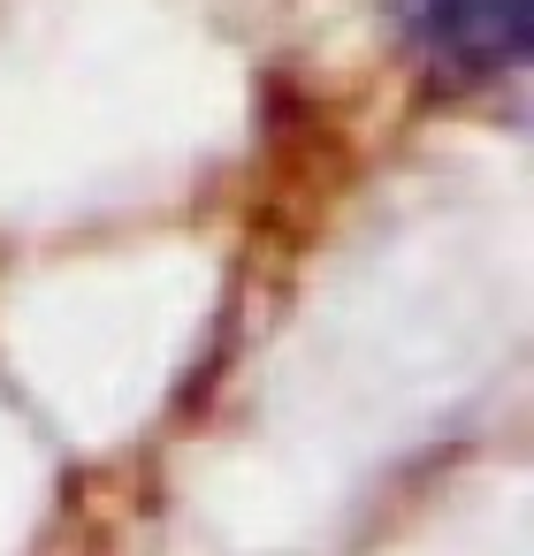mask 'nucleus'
Segmentation results:
<instances>
[{
  "mask_svg": "<svg viewBox=\"0 0 534 556\" xmlns=\"http://www.w3.org/2000/svg\"><path fill=\"white\" fill-rule=\"evenodd\" d=\"M412 24H420V54L450 85H481L526 62L534 0H412Z\"/></svg>",
  "mask_w": 534,
  "mask_h": 556,
  "instance_id": "f257e3e1",
  "label": "nucleus"
}]
</instances>
